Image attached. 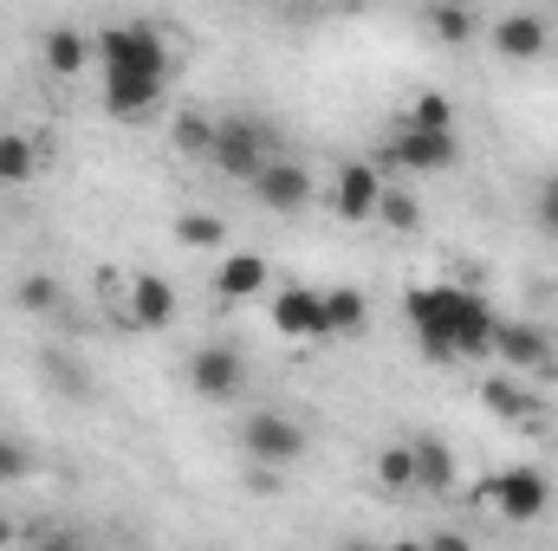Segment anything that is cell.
<instances>
[{"label":"cell","mask_w":558,"mask_h":551,"mask_svg":"<svg viewBox=\"0 0 558 551\" xmlns=\"http://www.w3.org/2000/svg\"><path fill=\"white\" fill-rule=\"evenodd\" d=\"M189 383H195V396H208V403H234V396L247 390V357H241L234 344H202V351L189 357Z\"/></svg>","instance_id":"obj_8"},{"label":"cell","mask_w":558,"mask_h":551,"mask_svg":"<svg viewBox=\"0 0 558 551\" xmlns=\"http://www.w3.org/2000/svg\"><path fill=\"white\" fill-rule=\"evenodd\" d=\"M539 215H546V228H558V182L546 188V201H539Z\"/></svg>","instance_id":"obj_29"},{"label":"cell","mask_w":558,"mask_h":551,"mask_svg":"<svg viewBox=\"0 0 558 551\" xmlns=\"http://www.w3.org/2000/svg\"><path fill=\"white\" fill-rule=\"evenodd\" d=\"M403 311H410V325H416V338H422V357H435V364H454V357H494L500 318L487 311L481 292L435 279V285H410Z\"/></svg>","instance_id":"obj_1"},{"label":"cell","mask_w":558,"mask_h":551,"mask_svg":"<svg viewBox=\"0 0 558 551\" xmlns=\"http://www.w3.org/2000/svg\"><path fill=\"white\" fill-rule=\"evenodd\" d=\"M169 143H175L182 156H208V149H215V124H208L202 111H182V118L169 124Z\"/></svg>","instance_id":"obj_24"},{"label":"cell","mask_w":558,"mask_h":551,"mask_svg":"<svg viewBox=\"0 0 558 551\" xmlns=\"http://www.w3.org/2000/svg\"><path fill=\"white\" fill-rule=\"evenodd\" d=\"M169 72H105V111L111 118H149L162 105Z\"/></svg>","instance_id":"obj_12"},{"label":"cell","mask_w":558,"mask_h":551,"mask_svg":"<svg viewBox=\"0 0 558 551\" xmlns=\"http://www.w3.org/2000/svg\"><path fill=\"white\" fill-rule=\"evenodd\" d=\"M384 162H364L351 156L338 175H331V215L338 221H377V201H384Z\"/></svg>","instance_id":"obj_6"},{"label":"cell","mask_w":558,"mask_h":551,"mask_svg":"<svg viewBox=\"0 0 558 551\" xmlns=\"http://www.w3.org/2000/svg\"><path fill=\"white\" fill-rule=\"evenodd\" d=\"M410 448H416V493H435V500H441V493L454 487V454H448L441 441H428V434L410 441Z\"/></svg>","instance_id":"obj_19"},{"label":"cell","mask_w":558,"mask_h":551,"mask_svg":"<svg viewBox=\"0 0 558 551\" xmlns=\"http://www.w3.org/2000/svg\"><path fill=\"white\" fill-rule=\"evenodd\" d=\"M487 39H494V52L513 59V65H533V59H546V46H553V33H546L539 13H500V20L487 26Z\"/></svg>","instance_id":"obj_10"},{"label":"cell","mask_w":558,"mask_h":551,"mask_svg":"<svg viewBox=\"0 0 558 551\" xmlns=\"http://www.w3.org/2000/svg\"><path fill=\"white\" fill-rule=\"evenodd\" d=\"M175 241L208 254V247H228V221L221 215H175Z\"/></svg>","instance_id":"obj_21"},{"label":"cell","mask_w":558,"mask_h":551,"mask_svg":"<svg viewBox=\"0 0 558 551\" xmlns=\"http://www.w3.org/2000/svg\"><path fill=\"white\" fill-rule=\"evenodd\" d=\"M364 318H371V298H364L357 285L318 292V331H325V338H351V331H364Z\"/></svg>","instance_id":"obj_13"},{"label":"cell","mask_w":558,"mask_h":551,"mask_svg":"<svg viewBox=\"0 0 558 551\" xmlns=\"http://www.w3.org/2000/svg\"><path fill=\"white\" fill-rule=\"evenodd\" d=\"M481 500H487L500 519L533 526V519L553 506V474H539V467H500V474L481 480Z\"/></svg>","instance_id":"obj_2"},{"label":"cell","mask_w":558,"mask_h":551,"mask_svg":"<svg viewBox=\"0 0 558 551\" xmlns=\"http://www.w3.org/2000/svg\"><path fill=\"white\" fill-rule=\"evenodd\" d=\"M39 175V143L26 131H0V188H26Z\"/></svg>","instance_id":"obj_18"},{"label":"cell","mask_w":558,"mask_h":551,"mask_svg":"<svg viewBox=\"0 0 558 551\" xmlns=\"http://www.w3.org/2000/svg\"><path fill=\"white\" fill-rule=\"evenodd\" d=\"M124 311H131L137 331H169L182 305H175V285H169L162 273H137L131 285H124Z\"/></svg>","instance_id":"obj_11"},{"label":"cell","mask_w":558,"mask_h":551,"mask_svg":"<svg viewBox=\"0 0 558 551\" xmlns=\"http://www.w3.org/2000/svg\"><path fill=\"white\" fill-rule=\"evenodd\" d=\"M267 279H274V267H267L260 254H228V260L215 267V292H221V298H260Z\"/></svg>","instance_id":"obj_16"},{"label":"cell","mask_w":558,"mask_h":551,"mask_svg":"<svg viewBox=\"0 0 558 551\" xmlns=\"http://www.w3.org/2000/svg\"><path fill=\"white\" fill-rule=\"evenodd\" d=\"M403 124H422V131H454V105L441 98V91H422L416 105H410V118Z\"/></svg>","instance_id":"obj_25"},{"label":"cell","mask_w":558,"mask_h":551,"mask_svg":"<svg viewBox=\"0 0 558 551\" xmlns=\"http://www.w3.org/2000/svg\"><path fill=\"white\" fill-rule=\"evenodd\" d=\"M98 65L105 72H169V39L143 20H118L98 33Z\"/></svg>","instance_id":"obj_3"},{"label":"cell","mask_w":558,"mask_h":551,"mask_svg":"<svg viewBox=\"0 0 558 551\" xmlns=\"http://www.w3.org/2000/svg\"><path fill=\"white\" fill-rule=\"evenodd\" d=\"M92 59H98V39L92 33H78V26H52L46 33V72L52 78H78Z\"/></svg>","instance_id":"obj_15"},{"label":"cell","mask_w":558,"mask_h":551,"mask_svg":"<svg viewBox=\"0 0 558 551\" xmlns=\"http://www.w3.org/2000/svg\"><path fill=\"white\" fill-rule=\"evenodd\" d=\"M494 357H507L513 370H539L553 351H546V331H539V325H500V338H494Z\"/></svg>","instance_id":"obj_17"},{"label":"cell","mask_w":558,"mask_h":551,"mask_svg":"<svg viewBox=\"0 0 558 551\" xmlns=\"http://www.w3.org/2000/svg\"><path fill=\"white\" fill-rule=\"evenodd\" d=\"M454 156H461L454 131L397 124V137H390V149H384V169H397V175H441V169H454Z\"/></svg>","instance_id":"obj_4"},{"label":"cell","mask_w":558,"mask_h":551,"mask_svg":"<svg viewBox=\"0 0 558 551\" xmlns=\"http://www.w3.org/2000/svg\"><path fill=\"white\" fill-rule=\"evenodd\" d=\"M267 156H274V149H267V131H260V124H247V118H221V124H215V149H208V162H215L221 175L254 182Z\"/></svg>","instance_id":"obj_7"},{"label":"cell","mask_w":558,"mask_h":551,"mask_svg":"<svg viewBox=\"0 0 558 551\" xmlns=\"http://www.w3.org/2000/svg\"><path fill=\"white\" fill-rule=\"evenodd\" d=\"M13 298H20V311H59V279L52 273H26Z\"/></svg>","instance_id":"obj_26"},{"label":"cell","mask_w":558,"mask_h":551,"mask_svg":"<svg viewBox=\"0 0 558 551\" xmlns=\"http://www.w3.org/2000/svg\"><path fill=\"white\" fill-rule=\"evenodd\" d=\"M481 403L494 415H507V421H526V415H533V396H526L513 377H487V383H481Z\"/></svg>","instance_id":"obj_23"},{"label":"cell","mask_w":558,"mask_h":551,"mask_svg":"<svg viewBox=\"0 0 558 551\" xmlns=\"http://www.w3.org/2000/svg\"><path fill=\"white\" fill-rule=\"evenodd\" d=\"M318 188H312V175L299 169V162H260V175H254V201L260 208H274V215H299L305 201H312Z\"/></svg>","instance_id":"obj_9"},{"label":"cell","mask_w":558,"mask_h":551,"mask_svg":"<svg viewBox=\"0 0 558 551\" xmlns=\"http://www.w3.org/2000/svg\"><path fill=\"white\" fill-rule=\"evenodd\" d=\"M428 33H435L441 46H468L481 26H474V13H468L461 0H435V7H428Z\"/></svg>","instance_id":"obj_20"},{"label":"cell","mask_w":558,"mask_h":551,"mask_svg":"<svg viewBox=\"0 0 558 551\" xmlns=\"http://www.w3.org/2000/svg\"><path fill=\"white\" fill-rule=\"evenodd\" d=\"M241 448H247V461H260V467H292V461L305 454V428L279 409H254L241 421Z\"/></svg>","instance_id":"obj_5"},{"label":"cell","mask_w":558,"mask_h":551,"mask_svg":"<svg viewBox=\"0 0 558 551\" xmlns=\"http://www.w3.org/2000/svg\"><path fill=\"white\" fill-rule=\"evenodd\" d=\"M13 539H20V526H13V519H0V546H13Z\"/></svg>","instance_id":"obj_30"},{"label":"cell","mask_w":558,"mask_h":551,"mask_svg":"<svg viewBox=\"0 0 558 551\" xmlns=\"http://www.w3.org/2000/svg\"><path fill=\"white\" fill-rule=\"evenodd\" d=\"M26 474H33V454H26V441L0 434V480H26Z\"/></svg>","instance_id":"obj_28"},{"label":"cell","mask_w":558,"mask_h":551,"mask_svg":"<svg viewBox=\"0 0 558 551\" xmlns=\"http://www.w3.org/2000/svg\"><path fill=\"white\" fill-rule=\"evenodd\" d=\"M377 480H384L390 493H416V448H410V441L384 448V454H377Z\"/></svg>","instance_id":"obj_22"},{"label":"cell","mask_w":558,"mask_h":551,"mask_svg":"<svg viewBox=\"0 0 558 551\" xmlns=\"http://www.w3.org/2000/svg\"><path fill=\"white\" fill-rule=\"evenodd\" d=\"M377 221H390V228H416V201H410V188H397V182H384V201H377Z\"/></svg>","instance_id":"obj_27"},{"label":"cell","mask_w":558,"mask_h":551,"mask_svg":"<svg viewBox=\"0 0 558 551\" xmlns=\"http://www.w3.org/2000/svg\"><path fill=\"white\" fill-rule=\"evenodd\" d=\"M274 331L279 338H325L318 331V292L312 285H279L274 292Z\"/></svg>","instance_id":"obj_14"}]
</instances>
